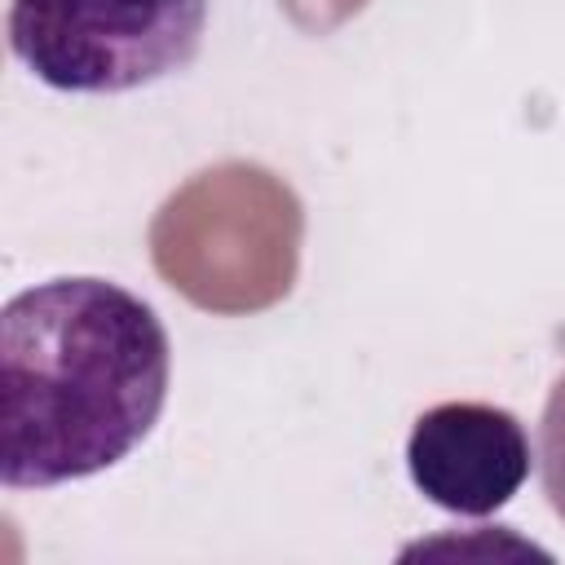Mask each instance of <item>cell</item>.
<instances>
[{"label":"cell","instance_id":"1","mask_svg":"<svg viewBox=\"0 0 565 565\" xmlns=\"http://www.w3.org/2000/svg\"><path fill=\"white\" fill-rule=\"evenodd\" d=\"M172 344L128 287L71 274L0 309V481L53 490L124 463L159 424Z\"/></svg>","mask_w":565,"mask_h":565},{"label":"cell","instance_id":"4","mask_svg":"<svg viewBox=\"0 0 565 565\" xmlns=\"http://www.w3.org/2000/svg\"><path fill=\"white\" fill-rule=\"evenodd\" d=\"M534 463H539V481H543L552 512L565 521V371L547 388L539 437H534Z\"/></svg>","mask_w":565,"mask_h":565},{"label":"cell","instance_id":"3","mask_svg":"<svg viewBox=\"0 0 565 565\" xmlns=\"http://www.w3.org/2000/svg\"><path fill=\"white\" fill-rule=\"evenodd\" d=\"M534 468L525 424L494 402H437L415 415L406 437L411 486L450 516H494Z\"/></svg>","mask_w":565,"mask_h":565},{"label":"cell","instance_id":"2","mask_svg":"<svg viewBox=\"0 0 565 565\" xmlns=\"http://www.w3.org/2000/svg\"><path fill=\"white\" fill-rule=\"evenodd\" d=\"M4 35L40 84L115 97L194 66L207 0H9Z\"/></svg>","mask_w":565,"mask_h":565}]
</instances>
